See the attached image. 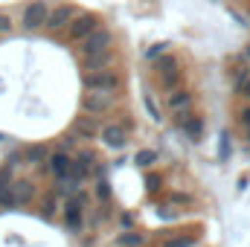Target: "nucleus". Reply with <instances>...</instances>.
Masks as SVG:
<instances>
[{"label": "nucleus", "mask_w": 250, "mask_h": 247, "mask_svg": "<svg viewBox=\"0 0 250 247\" xmlns=\"http://www.w3.org/2000/svg\"><path fill=\"white\" fill-rule=\"evenodd\" d=\"M79 15V9L73 6V3H56V6H50V15H47V23H44V29L50 32V35H64V29L70 26V21Z\"/></svg>", "instance_id": "39448f33"}, {"label": "nucleus", "mask_w": 250, "mask_h": 247, "mask_svg": "<svg viewBox=\"0 0 250 247\" xmlns=\"http://www.w3.org/2000/svg\"><path fill=\"white\" fill-rule=\"evenodd\" d=\"M143 105H146V111L151 114V120H154V123H160V120H163V117H160V108L154 105V96H151V93H146V96H143Z\"/></svg>", "instance_id": "6ab92c4d"}, {"label": "nucleus", "mask_w": 250, "mask_h": 247, "mask_svg": "<svg viewBox=\"0 0 250 247\" xmlns=\"http://www.w3.org/2000/svg\"><path fill=\"white\" fill-rule=\"evenodd\" d=\"M12 198H15V206H26L35 198V186L29 181H15L12 184Z\"/></svg>", "instance_id": "4468645a"}, {"label": "nucleus", "mask_w": 250, "mask_h": 247, "mask_svg": "<svg viewBox=\"0 0 250 247\" xmlns=\"http://www.w3.org/2000/svg\"><path fill=\"white\" fill-rule=\"evenodd\" d=\"M120 245L123 247H140L143 245V236H140V233H125V236H120Z\"/></svg>", "instance_id": "aec40b11"}, {"label": "nucleus", "mask_w": 250, "mask_h": 247, "mask_svg": "<svg viewBox=\"0 0 250 247\" xmlns=\"http://www.w3.org/2000/svg\"><path fill=\"white\" fill-rule=\"evenodd\" d=\"M114 102H117V93H108V90H87V93L82 96V111H84L87 117H102V114H108V111L114 108Z\"/></svg>", "instance_id": "423d86ee"}, {"label": "nucleus", "mask_w": 250, "mask_h": 247, "mask_svg": "<svg viewBox=\"0 0 250 247\" xmlns=\"http://www.w3.org/2000/svg\"><path fill=\"white\" fill-rule=\"evenodd\" d=\"M53 212H56V195L50 192V198L44 201V209H41V215H44V218H53Z\"/></svg>", "instance_id": "4be33fe9"}, {"label": "nucleus", "mask_w": 250, "mask_h": 247, "mask_svg": "<svg viewBox=\"0 0 250 247\" xmlns=\"http://www.w3.org/2000/svg\"><path fill=\"white\" fill-rule=\"evenodd\" d=\"M195 245V236H175V239H163L160 247H192Z\"/></svg>", "instance_id": "a211bd4d"}, {"label": "nucleus", "mask_w": 250, "mask_h": 247, "mask_svg": "<svg viewBox=\"0 0 250 247\" xmlns=\"http://www.w3.org/2000/svg\"><path fill=\"white\" fill-rule=\"evenodd\" d=\"M99 137H102V143L108 145V148H114V151H120V148H125V125H105L102 131H99Z\"/></svg>", "instance_id": "f8f14e48"}, {"label": "nucleus", "mask_w": 250, "mask_h": 247, "mask_svg": "<svg viewBox=\"0 0 250 247\" xmlns=\"http://www.w3.org/2000/svg\"><path fill=\"white\" fill-rule=\"evenodd\" d=\"M47 169H50V175L62 184V181H76L73 178V157L70 154H64V151H53L50 157H47ZM76 184H82V181H76Z\"/></svg>", "instance_id": "1a4fd4ad"}, {"label": "nucleus", "mask_w": 250, "mask_h": 247, "mask_svg": "<svg viewBox=\"0 0 250 247\" xmlns=\"http://www.w3.org/2000/svg\"><path fill=\"white\" fill-rule=\"evenodd\" d=\"M111 64H114V50H105V53H99V56L82 59V70H84V73H96V70H108Z\"/></svg>", "instance_id": "ddd939ff"}, {"label": "nucleus", "mask_w": 250, "mask_h": 247, "mask_svg": "<svg viewBox=\"0 0 250 247\" xmlns=\"http://www.w3.org/2000/svg\"><path fill=\"white\" fill-rule=\"evenodd\" d=\"M245 140H248V145H250V125H245Z\"/></svg>", "instance_id": "c85d7f7f"}, {"label": "nucleus", "mask_w": 250, "mask_h": 247, "mask_svg": "<svg viewBox=\"0 0 250 247\" xmlns=\"http://www.w3.org/2000/svg\"><path fill=\"white\" fill-rule=\"evenodd\" d=\"M239 123H242V128L250 125V105H242V108H239Z\"/></svg>", "instance_id": "b1692460"}, {"label": "nucleus", "mask_w": 250, "mask_h": 247, "mask_svg": "<svg viewBox=\"0 0 250 247\" xmlns=\"http://www.w3.org/2000/svg\"><path fill=\"white\" fill-rule=\"evenodd\" d=\"M84 206H87V195L79 189L73 192L67 201H64V209H62V218H64V227L70 233H79L82 224H84Z\"/></svg>", "instance_id": "7ed1b4c3"}, {"label": "nucleus", "mask_w": 250, "mask_h": 247, "mask_svg": "<svg viewBox=\"0 0 250 247\" xmlns=\"http://www.w3.org/2000/svg\"><path fill=\"white\" fill-rule=\"evenodd\" d=\"M248 12H250V6H248Z\"/></svg>", "instance_id": "7c9ffc66"}, {"label": "nucleus", "mask_w": 250, "mask_h": 247, "mask_svg": "<svg viewBox=\"0 0 250 247\" xmlns=\"http://www.w3.org/2000/svg\"><path fill=\"white\" fill-rule=\"evenodd\" d=\"M111 47H114V32L102 26V29H96L93 35H87L84 41H79L76 50H79L82 59H87V56H99V53H105V50H111Z\"/></svg>", "instance_id": "0eeeda50"}, {"label": "nucleus", "mask_w": 250, "mask_h": 247, "mask_svg": "<svg viewBox=\"0 0 250 247\" xmlns=\"http://www.w3.org/2000/svg\"><path fill=\"white\" fill-rule=\"evenodd\" d=\"M82 84H84V90H108V93H114L120 87V73L114 67L96 70V73H82Z\"/></svg>", "instance_id": "6e6552de"}, {"label": "nucleus", "mask_w": 250, "mask_h": 247, "mask_svg": "<svg viewBox=\"0 0 250 247\" xmlns=\"http://www.w3.org/2000/svg\"><path fill=\"white\" fill-rule=\"evenodd\" d=\"M227 151H230V137L224 134L221 137V160H227Z\"/></svg>", "instance_id": "bb28decb"}, {"label": "nucleus", "mask_w": 250, "mask_h": 247, "mask_svg": "<svg viewBox=\"0 0 250 247\" xmlns=\"http://www.w3.org/2000/svg\"><path fill=\"white\" fill-rule=\"evenodd\" d=\"M96 29H102V18H99L96 12H79V15L70 21V26L64 29V38H67L70 44H79V41H84L87 35H93Z\"/></svg>", "instance_id": "f257e3e1"}, {"label": "nucleus", "mask_w": 250, "mask_h": 247, "mask_svg": "<svg viewBox=\"0 0 250 247\" xmlns=\"http://www.w3.org/2000/svg\"><path fill=\"white\" fill-rule=\"evenodd\" d=\"M96 195H99L102 201H108V195H111V189H108V184H105V181H99V184H96Z\"/></svg>", "instance_id": "393cba45"}, {"label": "nucleus", "mask_w": 250, "mask_h": 247, "mask_svg": "<svg viewBox=\"0 0 250 247\" xmlns=\"http://www.w3.org/2000/svg\"><path fill=\"white\" fill-rule=\"evenodd\" d=\"M73 145H76V137H64V140H62V151H64V154H67Z\"/></svg>", "instance_id": "cd10ccee"}, {"label": "nucleus", "mask_w": 250, "mask_h": 247, "mask_svg": "<svg viewBox=\"0 0 250 247\" xmlns=\"http://www.w3.org/2000/svg\"><path fill=\"white\" fill-rule=\"evenodd\" d=\"M47 15H50V3H47V0H29V3L21 9V26H23L26 32H38V29H44Z\"/></svg>", "instance_id": "20e7f679"}, {"label": "nucleus", "mask_w": 250, "mask_h": 247, "mask_svg": "<svg viewBox=\"0 0 250 247\" xmlns=\"http://www.w3.org/2000/svg\"><path fill=\"white\" fill-rule=\"evenodd\" d=\"M166 105H169V111H175V114H181V111H189L192 108V93H187V90H172L169 93V99H166Z\"/></svg>", "instance_id": "2eb2a0df"}, {"label": "nucleus", "mask_w": 250, "mask_h": 247, "mask_svg": "<svg viewBox=\"0 0 250 247\" xmlns=\"http://www.w3.org/2000/svg\"><path fill=\"white\" fill-rule=\"evenodd\" d=\"M175 125L187 134L192 143H198V140L204 137V123H201V117H195L192 111H181V114H175Z\"/></svg>", "instance_id": "9d476101"}, {"label": "nucleus", "mask_w": 250, "mask_h": 247, "mask_svg": "<svg viewBox=\"0 0 250 247\" xmlns=\"http://www.w3.org/2000/svg\"><path fill=\"white\" fill-rule=\"evenodd\" d=\"M47 157H50V151H47V145H26L23 148V160L26 163H47Z\"/></svg>", "instance_id": "dca6fc26"}, {"label": "nucleus", "mask_w": 250, "mask_h": 247, "mask_svg": "<svg viewBox=\"0 0 250 247\" xmlns=\"http://www.w3.org/2000/svg\"><path fill=\"white\" fill-rule=\"evenodd\" d=\"M70 131H73L76 140H93L102 128H99V120H96V117H87V114H84V117H76V120H73Z\"/></svg>", "instance_id": "9b49d317"}, {"label": "nucleus", "mask_w": 250, "mask_h": 247, "mask_svg": "<svg viewBox=\"0 0 250 247\" xmlns=\"http://www.w3.org/2000/svg\"><path fill=\"white\" fill-rule=\"evenodd\" d=\"M236 90H239V96L250 99V73H248V76H242V79L236 82Z\"/></svg>", "instance_id": "412c9836"}, {"label": "nucleus", "mask_w": 250, "mask_h": 247, "mask_svg": "<svg viewBox=\"0 0 250 247\" xmlns=\"http://www.w3.org/2000/svg\"><path fill=\"white\" fill-rule=\"evenodd\" d=\"M134 163H137V166H143V169H148L151 163H157V151H151V148H143V151H137Z\"/></svg>", "instance_id": "f3484780"}, {"label": "nucleus", "mask_w": 250, "mask_h": 247, "mask_svg": "<svg viewBox=\"0 0 250 247\" xmlns=\"http://www.w3.org/2000/svg\"><path fill=\"white\" fill-rule=\"evenodd\" d=\"M9 29H12V18H9V15L0 9V35H6Z\"/></svg>", "instance_id": "5701e85b"}, {"label": "nucleus", "mask_w": 250, "mask_h": 247, "mask_svg": "<svg viewBox=\"0 0 250 247\" xmlns=\"http://www.w3.org/2000/svg\"><path fill=\"white\" fill-rule=\"evenodd\" d=\"M181 64L175 56H169V53H163V56H157L154 59V76H157V82H160V87L163 90H178V84H181V70H178Z\"/></svg>", "instance_id": "f03ea898"}, {"label": "nucleus", "mask_w": 250, "mask_h": 247, "mask_svg": "<svg viewBox=\"0 0 250 247\" xmlns=\"http://www.w3.org/2000/svg\"><path fill=\"white\" fill-rule=\"evenodd\" d=\"M166 53V44H154L151 50H148V59H157V56H163Z\"/></svg>", "instance_id": "a878e982"}, {"label": "nucleus", "mask_w": 250, "mask_h": 247, "mask_svg": "<svg viewBox=\"0 0 250 247\" xmlns=\"http://www.w3.org/2000/svg\"><path fill=\"white\" fill-rule=\"evenodd\" d=\"M248 73H250V67H248Z\"/></svg>", "instance_id": "c756f323"}]
</instances>
